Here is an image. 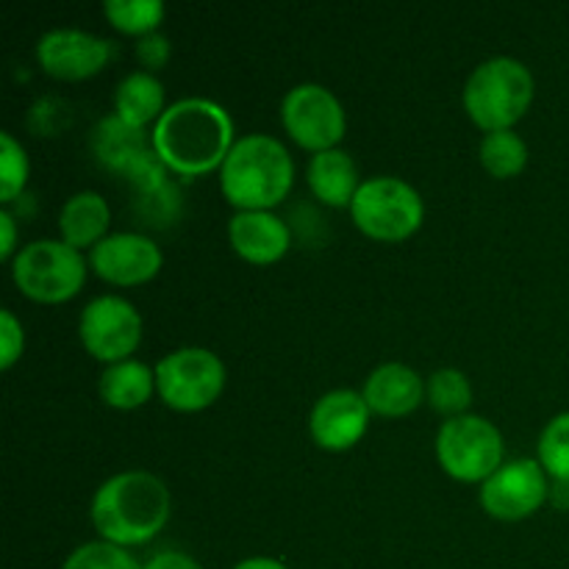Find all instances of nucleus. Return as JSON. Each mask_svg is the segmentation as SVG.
<instances>
[{
    "label": "nucleus",
    "instance_id": "obj_5",
    "mask_svg": "<svg viewBox=\"0 0 569 569\" xmlns=\"http://www.w3.org/2000/svg\"><path fill=\"white\" fill-rule=\"evenodd\" d=\"M89 259L61 239H37L22 244L11 261L17 292L39 306L70 303L87 287Z\"/></svg>",
    "mask_w": 569,
    "mask_h": 569
},
{
    "label": "nucleus",
    "instance_id": "obj_4",
    "mask_svg": "<svg viewBox=\"0 0 569 569\" xmlns=\"http://www.w3.org/2000/svg\"><path fill=\"white\" fill-rule=\"evenodd\" d=\"M537 98V78L526 61L515 56H492L481 61L461 89V106L483 133L515 131L531 111Z\"/></svg>",
    "mask_w": 569,
    "mask_h": 569
},
{
    "label": "nucleus",
    "instance_id": "obj_7",
    "mask_svg": "<svg viewBox=\"0 0 569 569\" xmlns=\"http://www.w3.org/2000/svg\"><path fill=\"white\" fill-rule=\"evenodd\" d=\"M433 453L445 476L476 487H481L506 465V442L500 428L472 411L439 426Z\"/></svg>",
    "mask_w": 569,
    "mask_h": 569
},
{
    "label": "nucleus",
    "instance_id": "obj_20",
    "mask_svg": "<svg viewBox=\"0 0 569 569\" xmlns=\"http://www.w3.org/2000/svg\"><path fill=\"white\" fill-rule=\"evenodd\" d=\"M167 111L164 83L153 72H128L114 89V117L137 131H153L156 122Z\"/></svg>",
    "mask_w": 569,
    "mask_h": 569
},
{
    "label": "nucleus",
    "instance_id": "obj_22",
    "mask_svg": "<svg viewBox=\"0 0 569 569\" xmlns=\"http://www.w3.org/2000/svg\"><path fill=\"white\" fill-rule=\"evenodd\" d=\"M528 159H531V150L517 131L483 133L481 144H478V161H481L483 172L498 181H511V178L522 176Z\"/></svg>",
    "mask_w": 569,
    "mask_h": 569
},
{
    "label": "nucleus",
    "instance_id": "obj_2",
    "mask_svg": "<svg viewBox=\"0 0 569 569\" xmlns=\"http://www.w3.org/2000/svg\"><path fill=\"white\" fill-rule=\"evenodd\" d=\"M170 517V487L150 470L114 472L94 489L89 503V522L98 539L126 550L153 542Z\"/></svg>",
    "mask_w": 569,
    "mask_h": 569
},
{
    "label": "nucleus",
    "instance_id": "obj_10",
    "mask_svg": "<svg viewBox=\"0 0 569 569\" xmlns=\"http://www.w3.org/2000/svg\"><path fill=\"white\" fill-rule=\"evenodd\" d=\"M281 126L300 150L317 156L342 144L348 133V114L331 89L309 81L283 94Z\"/></svg>",
    "mask_w": 569,
    "mask_h": 569
},
{
    "label": "nucleus",
    "instance_id": "obj_6",
    "mask_svg": "<svg viewBox=\"0 0 569 569\" xmlns=\"http://www.w3.org/2000/svg\"><path fill=\"white\" fill-rule=\"evenodd\" d=\"M348 211L353 226L381 244L406 242L426 222V200L398 176L365 178Z\"/></svg>",
    "mask_w": 569,
    "mask_h": 569
},
{
    "label": "nucleus",
    "instance_id": "obj_33",
    "mask_svg": "<svg viewBox=\"0 0 569 569\" xmlns=\"http://www.w3.org/2000/svg\"><path fill=\"white\" fill-rule=\"evenodd\" d=\"M550 503L559 511H569V483L553 481V487H550Z\"/></svg>",
    "mask_w": 569,
    "mask_h": 569
},
{
    "label": "nucleus",
    "instance_id": "obj_3",
    "mask_svg": "<svg viewBox=\"0 0 569 569\" xmlns=\"http://www.w3.org/2000/svg\"><path fill=\"white\" fill-rule=\"evenodd\" d=\"M295 187V161L281 139L244 133L220 170L222 198L237 211H276Z\"/></svg>",
    "mask_w": 569,
    "mask_h": 569
},
{
    "label": "nucleus",
    "instance_id": "obj_11",
    "mask_svg": "<svg viewBox=\"0 0 569 569\" xmlns=\"http://www.w3.org/2000/svg\"><path fill=\"white\" fill-rule=\"evenodd\" d=\"M144 337V322L137 306L120 295H98L78 317L81 348L100 365H120L133 359Z\"/></svg>",
    "mask_w": 569,
    "mask_h": 569
},
{
    "label": "nucleus",
    "instance_id": "obj_30",
    "mask_svg": "<svg viewBox=\"0 0 569 569\" xmlns=\"http://www.w3.org/2000/svg\"><path fill=\"white\" fill-rule=\"evenodd\" d=\"M142 569H203V565L183 550H159L142 561Z\"/></svg>",
    "mask_w": 569,
    "mask_h": 569
},
{
    "label": "nucleus",
    "instance_id": "obj_15",
    "mask_svg": "<svg viewBox=\"0 0 569 569\" xmlns=\"http://www.w3.org/2000/svg\"><path fill=\"white\" fill-rule=\"evenodd\" d=\"M372 411L356 389H331L309 411V437L326 453H348L365 439Z\"/></svg>",
    "mask_w": 569,
    "mask_h": 569
},
{
    "label": "nucleus",
    "instance_id": "obj_18",
    "mask_svg": "<svg viewBox=\"0 0 569 569\" xmlns=\"http://www.w3.org/2000/svg\"><path fill=\"white\" fill-rule=\"evenodd\" d=\"M111 233V206L94 189L67 198L59 209V239L81 253H92Z\"/></svg>",
    "mask_w": 569,
    "mask_h": 569
},
{
    "label": "nucleus",
    "instance_id": "obj_24",
    "mask_svg": "<svg viewBox=\"0 0 569 569\" xmlns=\"http://www.w3.org/2000/svg\"><path fill=\"white\" fill-rule=\"evenodd\" d=\"M426 403L445 420L470 415L472 406V383L467 372L456 367H442L426 378Z\"/></svg>",
    "mask_w": 569,
    "mask_h": 569
},
{
    "label": "nucleus",
    "instance_id": "obj_29",
    "mask_svg": "<svg viewBox=\"0 0 569 569\" xmlns=\"http://www.w3.org/2000/svg\"><path fill=\"white\" fill-rule=\"evenodd\" d=\"M172 59V44L164 33H150V37L139 39L137 42V61L142 64L144 72H159L170 64Z\"/></svg>",
    "mask_w": 569,
    "mask_h": 569
},
{
    "label": "nucleus",
    "instance_id": "obj_17",
    "mask_svg": "<svg viewBox=\"0 0 569 569\" xmlns=\"http://www.w3.org/2000/svg\"><path fill=\"white\" fill-rule=\"evenodd\" d=\"M372 417L383 420H403L426 403V381L415 367L403 361H383L367 376L361 387Z\"/></svg>",
    "mask_w": 569,
    "mask_h": 569
},
{
    "label": "nucleus",
    "instance_id": "obj_19",
    "mask_svg": "<svg viewBox=\"0 0 569 569\" xmlns=\"http://www.w3.org/2000/svg\"><path fill=\"white\" fill-rule=\"evenodd\" d=\"M306 183H309L311 194L328 209H350L365 181H361L353 156L342 148H333L311 156L309 167H306Z\"/></svg>",
    "mask_w": 569,
    "mask_h": 569
},
{
    "label": "nucleus",
    "instance_id": "obj_14",
    "mask_svg": "<svg viewBox=\"0 0 569 569\" xmlns=\"http://www.w3.org/2000/svg\"><path fill=\"white\" fill-rule=\"evenodd\" d=\"M164 267V253L153 237L139 231H111L89 253V270L117 289H137L156 281Z\"/></svg>",
    "mask_w": 569,
    "mask_h": 569
},
{
    "label": "nucleus",
    "instance_id": "obj_8",
    "mask_svg": "<svg viewBox=\"0 0 569 569\" xmlns=\"http://www.w3.org/2000/svg\"><path fill=\"white\" fill-rule=\"evenodd\" d=\"M226 383L228 370L220 356L198 345L170 350L156 365L159 400L178 415H198L211 409L226 392Z\"/></svg>",
    "mask_w": 569,
    "mask_h": 569
},
{
    "label": "nucleus",
    "instance_id": "obj_26",
    "mask_svg": "<svg viewBox=\"0 0 569 569\" xmlns=\"http://www.w3.org/2000/svg\"><path fill=\"white\" fill-rule=\"evenodd\" d=\"M31 178V159L22 142H17L9 131L0 133V200L3 206L14 203L28 187Z\"/></svg>",
    "mask_w": 569,
    "mask_h": 569
},
{
    "label": "nucleus",
    "instance_id": "obj_12",
    "mask_svg": "<svg viewBox=\"0 0 569 569\" xmlns=\"http://www.w3.org/2000/svg\"><path fill=\"white\" fill-rule=\"evenodd\" d=\"M553 481L537 459H509L478 487V503L498 522H522L550 503Z\"/></svg>",
    "mask_w": 569,
    "mask_h": 569
},
{
    "label": "nucleus",
    "instance_id": "obj_32",
    "mask_svg": "<svg viewBox=\"0 0 569 569\" xmlns=\"http://www.w3.org/2000/svg\"><path fill=\"white\" fill-rule=\"evenodd\" d=\"M233 569H289L281 559H272V556H250L242 559Z\"/></svg>",
    "mask_w": 569,
    "mask_h": 569
},
{
    "label": "nucleus",
    "instance_id": "obj_21",
    "mask_svg": "<svg viewBox=\"0 0 569 569\" xmlns=\"http://www.w3.org/2000/svg\"><path fill=\"white\" fill-rule=\"evenodd\" d=\"M98 395L109 409L137 411L153 400L156 370L139 359L120 361V365L103 367L98 381Z\"/></svg>",
    "mask_w": 569,
    "mask_h": 569
},
{
    "label": "nucleus",
    "instance_id": "obj_27",
    "mask_svg": "<svg viewBox=\"0 0 569 569\" xmlns=\"http://www.w3.org/2000/svg\"><path fill=\"white\" fill-rule=\"evenodd\" d=\"M61 569H142V561L126 548L103 542V539H92L72 550L64 559Z\"/></svg>",
    "mask_w": 569,
    "mask_h": 569
},
{
    "label": "nucleus",
    "instance_id": "obj_25",
    "mask_svg": "<svg viewBox=\"0 0 569 569\" xmlns=\"http://www.w3.org/2000/svg\"><path fill=\"white\" fill-rule=\"evenodd\" d=\"M537 461L550 481L569 483V411H561L542 428L537 442Z\"/></svg>",
    "mask_w": 569,
    "mask_h": 569
},
{
    "label": "nucleus",
    "instance_id": "obj_16",
    "mask_svg": "<svg viewBox=\"0 0 569 569\" xmlns=\"http://www.w3.org/2000/svg\"><path fill=\"white\" fill-rule=\"evenodd\" d=\"M233 253L253 267H272L287 259L292 231L276 211H237L228 222Z\"/></svg>",
    "mask_w": 569,
    "mask_h": 569
},
{
    "label": "nucleus",
    "instance_id": "obj_31",
    "mask_svg": "<svg viewBox=\"0 0 569 569\" xmlns=\"http://www.w3.org/2000/svg\"><path fill=\"white\" fill-rule=\"evenodd\" d=\"M0 233H3V239H0V259L11 264L22 248L17 244V217L9 209L0 211Z\"/></svg>",
    "mask_w": 569,
    "mask_h": 569
},
{
    "label": "nucleus",
    "instance_id": "obj_1",
    "mask_svg": "<svg viewBox=\"0 0 569 569\" xmlns=\"http://www.w3.org/2000/svg\"><path fill=\"white\" fill-rule=\"evenodd\" d=\"M156 156L178 178L220 172L237 144V126L228 109L209 98H181L167 106L150 131Z\"/></svg>",
    "mask_w": 569,
    "mask_h": 569
},
{
    "label": "nucleus",
    "instance_id": "obj_9",
    "mask_svg": "<svg viewBox=\"0 0 569 569\" xmlns=\"http://www.w3.org/2000/svg\"><path fill=\"white\" fill-rule=\"evenodd\" d=\"M92 153L103 170L114 172L142 198L170 187V170L156 156L148 131L128 128L114 114L103 117L92 131Z\"/></svg>",
    "mask_w": 569,
    "mask_h": 569
},
{
    "label": "nucleus",
    "instance_id": "obj_23",
    "mask_svg": "<svg viewBox=\"0 0 569 569\" xmlns=\"http://www.w3.org/2000/svg\"><path fill=\"white\" fill-rule=\"evenodd\" d=\"M103 17L117 33L139 39L159 33L167 17V6L161 0H106Z\"/></svg>",
    "mask_w": 569,
    "mask_h": 569
},
{
    "label": "nucleus",
    "instance_id": "obj_28",
    "mask_svg": "<svg viewBox=\"0 0 569 569\" xmlns=\"http://www.w3.org/2000/svg\"><path fill=\"white\" fill-rule=\"evenodd\" d=\"M0 339H3V350H0V370L9 372L17 361L26 353V328L17 320L11 309L0 311Z\"/></svg>",
    "mask_w": 569,
    "mask_h": 569
},
{
    "label": "nucleus",
    "instance_id": "obj_13",
    "mask_svg": "<svg viewBox=\"0 0 569 569\" xmlns=\"http://www.w3.org/2000/svg\"><path fill=\"white\" fill-rule=\"evenodd\" d=\"M37 64L53 81L78 83L100 76L114 56V44L83 28H53L39 37Z\"/></svg>",
    "mask_w": 569,
    "mask_h": 569
}]
</instances>
